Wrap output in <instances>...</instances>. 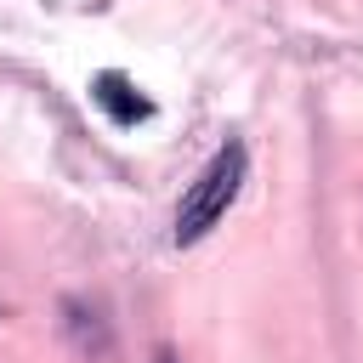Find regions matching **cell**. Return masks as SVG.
Returning <instances> with one entry per match:
<instances>
[{
    "instance_id": "obj_2",
    "label": "cell",
    "mask_w": 363,
    "mask_h": 363,
    "mask_svg": "<svg viewBox=\"0 0 363 363\" xmlns=\"http://www.w3.org/2000/svg\"><path fill=\"white\" fill-rule=\"evenodd\" d=\"M91 96H96V108H102L113 125H136V119H147V113H153V108H147V96H136V85H130L125 74H96Z\"/></svg>"
},
{
    "instance_id": "obj_3",
    "label": "cell",
    "mask_w": 363,
    "mask_h": 363,
    "mask_svg": "<svg viewBox=\"0 0 363 363\" xmlns=\"http://www.w3.org/2000/svg\"><path fill=\"white\" fill-rule=\"evenodd\" d=\"M153 363H176V352H159V357H153Z\"/></svg>"
},
{
    "instance_id": "obj_1",
    "label": "cell",
    "mask_w": 363,
    "mask_h": 363,
    "mask_svg": "<svg viewBox=\"0 0 363 363\" xmlns=\"http://www.w3.org/2000/svg\"><path fill=\"white\" fill-rule=\"evenodd\" d=\"M244 142H227L204 170H199V182L187 187V199H182V210H176V244H193V238H204L221 216H227V204L238 199V187H244Z\"/></svg>"
}]
</instances>
